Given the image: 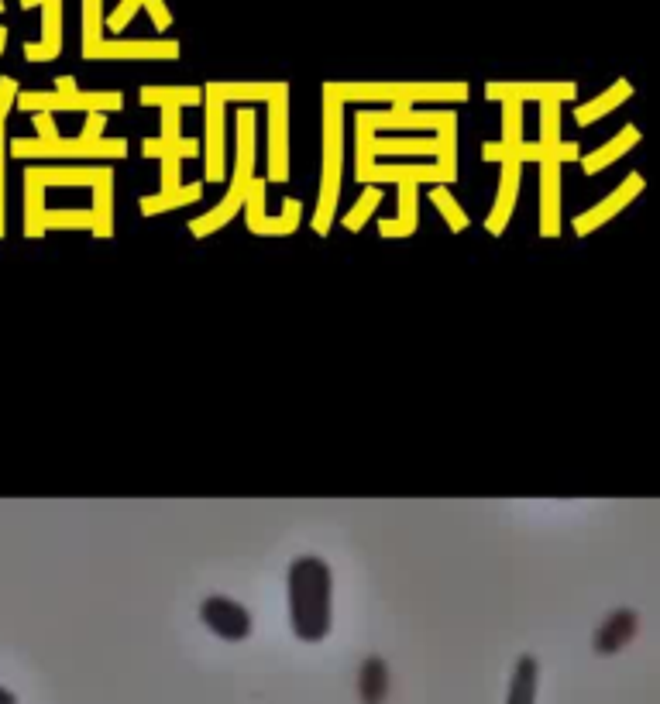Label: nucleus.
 Here are the masks:
<instances>
[{
  "instance_id": "obj_16",
  "label": "nucleus",
  "mask_w": 660,
  "mask_h": 704,
  "mask_svg": "<svg viewBox=\"0 0 660 704\" xmlns=\"http://www.w3.org/2000/svg\"><path fill=\"white\" fill-rule=\"evenodd\" d=\"M416 183H399V203H396V217H382L379 231L382 237H410L416 231V213H420V203H416Z\"/></svg>"
},
{
  "instance_id": "obj_11",
  "label": "nucleus",
  "mask_w": 660,
  "mask_h": 704,
  "mask_svg": "<svg viewBox=\"0 0 660 704\" xmlns=\"http://www.w3.org/2000/svg\"><path fill=\"white\" fill-rule=\"evenodd\" d=\"M203 100H207V179L203 183H220L224 179V100L214 93V86H203Z\"/></svg>"
},
{
  "instance_id": "obj_1",
  "label": "nucleus",
  "mask_w": 660,
  "mask_h": 704,
  "mask_svg": "<svg viewBox=\"0 0 660 704\" xmlns=\"http://www.w3.org/2000/svg\"><path fill=\"white\" fill-rule=\"evenodd\" d=\"M289 619L303 643L327 639L334 622V574L320 557H296L289 567Z\"/></svg>"
},
{
  "instance_id": "obj_12",
  "label": "nucleus",
  "mask_w": 660,
  "mask_h": 704,
  "mask_svg": "<svg viewBox=\"0 0 660 704\" xmlns=\"http://www.w3.org/2000/svg\"><path fill=\"white\" fill-rule=\"evenodd\" d=\"M578 86L575 83H489L485 86V97L489 100H499V104H506V100H516V104H523V100H557V104H564V100H575Z\"/></svg>"
},
{
  "instance_id": "obj_5",
  "label": "nucleus",
  "mask_w": 660,
  "mask_h": 704,
  "mask_svg": "<svg viewBox=\"0 0 660 704\" xmlns=\"http://www.w3.org/2000/svg\"><path fill=\"white\" fill-rule=\"evenodd\" d=\"M14 158H55V162H66V158H124L128 155V141L124 138H100L93 145L73 138H55V141H38V138H18L11 145Z\"/></svg>"
},
{
  "instance_id": "obj_4",
  "label": "nucleus",
  "mask_w": 660,
  "mask_h": 704,
  "mask_svg": "<svg viewBox=\"0 0 660 704\" xmlns=\"http://www.w3.org/2000/svg\"><path fill=\"white\" fill-rule=\"evenodd\" d=\"M520 158H537L540 162V237L561 234V165L568 158H578V145L561 141L550 152L544 145H526L520 148Z\"/></svg>"
},
{
  "instance_id": "obj_35",
  "label": "nucleus",
  "mask_w": 660,
  "mask_h": 704,
  "mask_svg": "<svg viewBox=\"0 0 660 704\" xmlns=\"http://www.w3.org/2000/svg\"><path fill=\"white\" fill-rule=\"evenodd\" d=\"M0 11H4V0H0Z\"/></svg>"
},
{
  "instance_id": "obj_15",
  "label": "nucleus",
  "mask_w": 660,
  "mask_h": 704,
  "mask_svg": "<svg viewBox=\"0 0 660 704\" xmlns=\"http://www.w3.org/2000/svg\"><path fill=\"white\" fill-rule=\"evenodd\" d=\"M437 138H372L358 148V162H375V155H437Z\"/></svg>"
},
{
  "instance_id": "obj_8",
  "label": "nucleus",
  "mask_w": 660,
  "mask_h": 704,
  "mask_svg": "<svg viewBox=\"0 0 660 704\" xmlns=\"http://www.w3.org/2000/svg\"><path fill=\"white\" fill-rule=\"evenodd\" d=\"M269 179H289V83H282L269 100Z\"/></svg>"
},
{
  "instance_id": "obj_9",
  "label": "nucleus",
  "mask_w": 660,
  "mask_h": 704,
  "mask_svg": "<svg viewBox=\"0 0 660 704\" xmlns=\"http://www.w3.org/2000/svg\"><path fill=\"white\" fill-rule=\"evenodd\" d=\"M200 622L207 626L214 636L227 639V643H241V639L251 636V612L238 601L214 595L200 605Z\"/></svg>"
},
{
  "instance_id": "obj_26",
  "label": "nucleus",
  "mask_w": 660,
  "mask_h": 704,
  "mask_svg": "<svg viewBox=\"0 0 660 704\" xmlns=\"http://www.w3.org/2000/svg\"><path fill=\"white\" fill-rule=\"evenodd\" d=\"M379 203H382V189L379 186H368L365 193L358 196L355 207L348 210V217H344V227H348V231H361V227L368 224V217L379 210Z\"/></svg>"
},
{
  "instance_id": "obj_25",
  "label": "nucleus",
  "mask_w": 660,
  "mask_h": 704,
  "mask_svg": "<svg viewBox=\"0 0 660 704\" xmlns=\"http://www.w3.org/2000/svg\"><path fill=\"white\" fill-rule=\"evenodd\" d=\"M430 203H434V207L440 210V217L447 220V227H451L454 234H461V231H465V227H468L465 210L458 207V200H454L451 189H447V186H440V183H437L434 189H430Z\"/></svg>"
},
{
  "instance_id": "obj_7",
  "label": "nucleus",
  "mask_w": 660,
  "mask_h": 704,
  "mask_svg": "<svg viewBox=\"0 0 660 704\" xmlns=\"http://www.w3.org/2000/svg\"><path fill=\"white\" fill-rule=\"evenodd\" d=\"M83 59H179V42L172 38H100L83 49Z\"/></svg>"
},
{
  "instance_id": "obj_10",
  "label": "nucleus",
  "mask_w": 660,
  "mask_h": 704,
  "mask_svg": "<svg viewBox=\"0 0 660 704\" xmlns=\"http://www.w3.org/2000/svg\"><path fill=\"white\" fill-rule=\"evenodd\" d=\"M640 193H643V176H640V172H633V176H626L623 183H619L609 196H605V200H599L595 207H588L585 213H578V217H575V234L578 237H588L592 231H599L605 220H612L616 213H623Z\"/></svg>"
},
{
  "instance_id": "obj_14",
  "label": "nucleus",
  "mask_w": 660,
  "mask_h": 704,
  "mask_svg": "<svg viewBox=\"0 0 660 704\" xmlns=\"http://www.w3.org/2000/svg\"><path fill=\"white\" fill-rule=\"evenodd\" d=\"M62 52V0L42 4V42L25 45L28 62H49Z\"/></svg>"
},
{
  "instance_id": "obj_21",
  "label": "nucleus",
  "mask_w": 660,
  "mask_h": 704,
  "mask_svg": "<svg viewBox=\"0 0 660 704\" xmlns=\"http://www.w3.org/2000/svg\"><path fill=\"white\" fill-rule=\"evenodd\" d=\"M138 100L145 107H190V104H200L203 100V90L200 86H145L138 93Z\"/></svg>"
},
{
  "instance_id": "obj_2",
  "label": "nucleus",
  "mask_w": 660,
  "mask_h": 704,
  "mask_svg": "<svg viewBox=\"0 0 660 704\" xmlns=\"http://www.w3.org/2000/svg\"><path fill=\"white\" fill-rule=\"evenodd\" d=\"M234 131H238V148H234V176H231V189H227L224 203H217L210 213L190 220L193 237H207L214 234L217 227L231 224L234 217L245 207L248 186L255 179V110L241 107L238 117H234Z\"/></svg>"
},
{
  "instance_id": "obj_24",
  "label": "nucleus",
  "mask_w": 660,
  "mask_h": 704,
  "mask_svg": "<svg viewBox=\"0 0 660 704\" xmlns=\"http://www.w3.org/2000/svg\"><path fill=\"white\" fill-rule=\"evenodd\" d=\"M300 213H303V203L300 200H293V196H286V200H282V213L279 217H265L262 224L255 227V231L251 234H262V237H286V234H293L296 227H300Z\"/></svg>"
},
{
  "instance_id": "obj_32",
  "label": "nucleus",
  "mask_w": 660,
  "mask_h": 704,
  "mask_svg": "<svg viewBox=\"0 0 660 704\" xmlns=\"http://www.w3.org/2000/svg\"><path fill=\"white\" fill-rule=\"evenodd\" d=\"M35 131H38V141H55V138H62V134L55 131L52 114H35Z\"/></svg>"
},
{
  "instance_id": "obj_33",
  "label": "nucleus",
  "mask_w": 660,
  "mask_h": 704,
  "mask_svg": "<svg viewBox=\"0 0 660 704\" xmlns=\"http://www.w3.org/2000/svg\"><path fill=\"white\" fill-rule=\"evenodd\" d=\"M0 237H4V134H0Z\"/></svg>"
},
{
  "instance_id": "obj_19",
  "label": "nucleus",
  "mask_w": 660,
  "mask_h": 704,
  "mask_svg": "<svg viewBox=\"0 0 660 704\" xmlns=\"http://www.w3.org/2000/svg\"><path fill=\"white\" fill-rule=\"evenodd\" d=\"M537 687H540V663L537 656L523 653L513 667L506 704H537Z\"/></svg>"
},
{
  "instance_id": "obj_27",
  "label": "nucleus",
  "mask_w": 660,
  "mask_h": 704,
  "mask_svg": "<svg viewBox=\"0 0 660 704\" xmlns=\"http://www.w3.org/2000/svg\"><path fill=\"white\" fill-rule=\"evenodd\" d=\"M502 145L506 148L523 145V104H516V100L502 104Z\"/></svg>"
},
{
  "instance_id": "obj_22",
  "label": "nucleus",
  "mask_w": 660,
  "mask_h": 704,
  "mask_svg": "<svg viewBox=\"0 0 660 704\" xmlns=\"http://www.w3.org/2000/svg\"><path fill=\"white\" fill-rule=\"evenodd\" d=\"M220 100H238V104H269V100L279 93L282 83H210Z\"/></svg>"
},
{
  "instance_id": "obj_23",
  "label": "nucleus",
  "mask_w": 660,
  "mask_h": 704,
  "mask_svg": "<svg viewBox=\"0 0 660 704\" xmlns=\"http://www.w3.org/2000/svg\"><path fill=\"white\" fill-rule=\"evenodd\" d=\"M200 196H203V183L162 189L159 196H145V200H141V213H145V217H155V213H162V210H179V207H186V203H196Z\"/></svg>"
},
{
  "instance_id": "obj_6",
  "label": "nucleus",
  "mask_w": 660,
  "mask_h": 704,
  "mask_svg": "<svg viewBox=\"0 0 660 704\" xmlns=\"http://www.w3.org/2000/svg\"><path fill=\"white\" fill-rule=\"evenodd\" d=\"M523 148V145H520ZM520 148H506L499 141V145H485L482 155L495 158V162H502V179H499V196H495V207L489 213V220H485V231L489 234H502L509 224V217H513V207H516V196H520V183H523V158H520Z\"/></svg>"
},
{
  "instance_id": "obj_29",
  "label": "nucleus",
  "mask_w": 660,
  "mask_h": 704,
  "mask_svg": "<svg viewBox=\"0 0 660 704\" xmlns=\"http://www.w3.org/2000/svg\"><path fill=\"white\" fill-rule=\"evenodd\" d=\"M138 7H141V0H121V4L110 11V18L104 21V25L110 28V35H121V31L128 28V21L138 14Z\"/></svg>"
},
{
  "instance_id": "obj_17",
  "label": "nucleus",
  "mask_w": 660,
  "mask_h": 704,
  "mask_svg": "<svg viewBox=\"0 0 660 704\" xmlns=\"http://www.w3.org/2000/svg\"><path fill=\"white\" fill-rule=\"evenodd\" d=\"M630 97H633V83H630V79H616V83H612L609 90L602 93V97H595V100H588V104L575 107L578 128H588V124H595L599 117L612 114V110H616L619 104H626Z\"/></svg>"
},
{
  "instance_id": "obj_30",
  "label": "nucleus",
  "mask_w": 660,
  "mask_h": 704,
  "mask_svg": "<svg viewBox=\"0 0 660 704\" xmlns=\"http://www.w3.org/2000/svg\"><path fill=\"white\" fill-rule=\"evenodd\" d=\"M18 83H14L11 76H4L0 79V134H4V121H7V114H11V107H14V100H18Z\"/></svg>"
},
{
  "instance_id": "obj_20",
  "label": "nucleus",
  "mask_w": 660,
  "mask_h": 704,
  "mask_svg": "<svg viewBox=\"0 0 660 704\" xmlns=\"http://www.w3.org/2000/svg\"><path fill=\"white\" fill-rule=\"evenodd\" d=\"M636 141H640V131H636L633 124H630V128H623L619 134H612V138L605 141L602 148H595L592 155L581 158V169H585V176H595V172H602L605 165H612L616 158H623L636 145Z\"/></svg>"
},
{
  "instance_id": "obj_31",
  "label": "nucleus",
  "mask_w": 660,
  "mask_h": 704,
  "mask_svg": "<svg viewBox=\"0 0 660 704\" xmlns=\"http://www.w3.org/2000/svg\"><path fill=\"white\" fill-rule=\"evenodd\" d=\"M141 7H148V14H152V21H155V28L165 31L172 25V14H169V7L162 4V0H141Z\"/></svg>"
},
{
  "instance_id": "obj_3",
  "label": "nucleus",
  "mask_w": 660,
  "mask_h": 704,
  "mask_svg": "<svg viewBox=\"0 0 660 704\" xmlns=\"http://www.w3.org/2000/svg\"><path fill=\"white\" fill-rule=\"evenodd\" d=\"M344 176V104L324 90V172H320V196L313 213V231L324 237L334 220L337 200H341Z\"/></svg>"
},
{
  "instance_id": "obj_28",
  "label": "nucleus",
  "mask_w": 660,
  "mask_h": 704,
  "mask_svg": "<svg viewBox=\"0 0 660 704\" xmlns=\"http://www.w3.org/2000/svg\"><path fill=\"white\" fill-rule=\"evenodd\" d=\"M104 38V0H83V49Z\"/></svg>"
},
{
  "instance_id": "obj_13",
  "label": "nucleus",
  "mask_w": 660,
  "mask_h": 704,
  "mask_svg": "<svg viewBox=\"0 0 660 704\" xmlns=\"http://www.w3.org/2000/svg\"><path fill=\"white\" fill-rule=\"evenodd\" d=\"M636 632H640V615H636L633 608H616V612L595 629L592 646L599 656H612V653L626 650L636 639Z\"/></svg>"
},
{
  "instance_id": "obj_34",
  "label": "nucleus",
  "mask_w": 660,
  "mask_h": 704,
  "mask_svg": "<svg viewBox=\"0 0 660 704\" xmlns=\"http://www.w3.org/2000/svg\"><path fill=\"white\" fill-rule=\"evenodd\" d=\"M0 704H18V698H14V694L7 691V687H0Z\"/></svg>"
},
{
  "instance_id": "obj_18",
  "label": "nucleus",
  "mask_w": 660,
  "mask_h": 704,
  "mask_svg": "<svg viewBox=\"0 0 660 704\" xmlns=\"http://www.w3.org/2000/svg\"><path fill=\"white\" fill-rule=\"evenodd\" d=\"M358 698L361 704H385L389 698V667L382 656H365L358 667Z\"/></svg>"
}]
</instances>
